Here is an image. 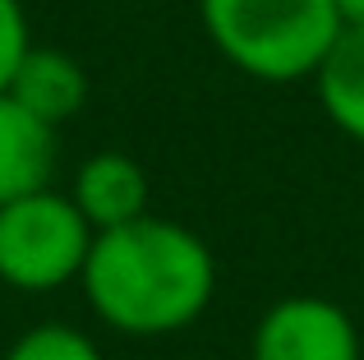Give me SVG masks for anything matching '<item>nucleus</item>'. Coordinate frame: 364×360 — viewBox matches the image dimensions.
Masks as SVG:
<instances>
[{"label":"nucleus","instance_id":"nucleus-9","mask_svg":"<svg viewBox=\"0 0 364 360\" xmlns=\"http://www.w3.org/2000/svg\"><path fill=\"white\" fill-rule=\"evenodd\" d=\"M5 360H107L102 346L74 324H33L9 342Z\"/></svg>","mask_w":364,"mask_h":360},{"label":"nucleus","instance_id":"nucleus-10","mask_svg":"<svg viewBox=\"0 0 364 360\" xmlns=\"http://www.w3.org/2000/svg\"><path fill=\"white\" fill-rule=\"evenodd\" d=\"M33 37H28V9L23 0H0V92L9 88L18 60L28 55Z\"/></svg>","mask_w":364,"mask_h":360},{"label":"nucleus","instance_id":"nucleus-5","mask_svg":"<svg viewBox=\"0 0 364 360\" xmlns=\"http://www.w3.org/2000/svg\"><path fill=\"white\" fill-rule=\"evenodd\" d=\"M70 198L88 217L92 231H111V226L139 222L143 213H152L148 171L139 166V157L120 153V148H102V153L83 157L70 180Z\"/></svg>","mask_w":364,"mask_h":360},{"label":"nucleus","instance_id":"nucleus-11","mask_svg":"<svg viewBox=\"0 0 364 360\" xmlns=\"http://www.w3.org/2000/svg\"><path fill=\"white\" fill-rule=\"evenodd\" d=\"M332 9H337V18L346 28H360L364 23V0H332Z\"/></svg>","mask_w":364,"mask_h":360},{"label":"nucleus","instance_id":"nucleus-3","mask_svg":"<svg viewBox=\"0 0 364 360\" xmlns=\"http://www.w3.org/2000/svg\"><path fill=\"white\" fill-rule=\"evenodd\" d=\"M92 226L60 189L0 203V282L14 291H55L83 277Z\"/></svg>","mask_w":364,"mask_h":360},{"label":"nucleus","instance_id":"nucleus-6","mask_svg":"<svg viewBox=\"0 0 364 360\" xmlns=\"http://www.w3.org/2000/svg\"><path fill=\"white\" fill-rule=\"evenodd\" d=\"M51 176H55V125L37 120L9 92H0V203L51 189Z\"/></svg>","mask_w":364,"mask_h":360},{"label":"nucleus","instance_id":"nucleus-8","mask_svg":"<svg viewBox=\"0 0 364 360\" xmlns=\"http://www.w3.org/2000/svg\"><path fill=\"white\" fill-rule=\"evenodd\" d=\"M309 83L332 129L346 134L350 144H364V23L341 28V37L332 42V51L323 55Z\"/></svg>","mask_w":364,"mask_h":360},{"label":"nucleus","instance_id":"nucleus-4","mask_svg":"<svg viewBox=\"0 0 364 360\" xmlns=\"http://www.w3.org/2000/svg\"><path fill=\"white\" fill-rule=\"evenodd\" d=\"M249 360H364V337L346 305L295 291L258 314Z\"/></svg>","mask_w":364,"mask_h":360},{"label":"nucleus","instance_id":"nucleus-2","mask_svg":"<svg viewBox=\"0 0 364 360\" xmlns=\"http://www.w3.org/2000/svg\"><path fill=\"white\" fill-rule=\"evenodd\" d=\"M198 23L231 70L258 83H304L341 37L332 0H198Z\"/></svg>","mask_w":364,"mask_h":360},{"label":"nucleus","instance_id":"nucleus-1","mask_svg":"<svg viewBox=\"0 0 364 360\" xmlns=\"http://www.w3.org/2000/svg\"><path fill=\"white\" fill-rule=\"evenodd\" d=\"M92 314L124 337H171L208 314L217 254L194 226L143 213L92 235L79 277Z\"/></svg>","mask_w":364,"mask_h":360},{"label":"nucleus","instance_id":"nucleus-7","mask_svg":"<svg viewBox=\"0 0 364 360\" xmlns=\"http://www.w3.org/2000/svg\"><path fill=\"white\" fill-rule=\"evenodd\" d=\"M5 92L18 107L33 111L37 120L60 129L88 102V70L70 51H60V46H28V55L18 60V70H14Z\"/></svg>","mask_w":364,"mask_h":360}]
</instances>
